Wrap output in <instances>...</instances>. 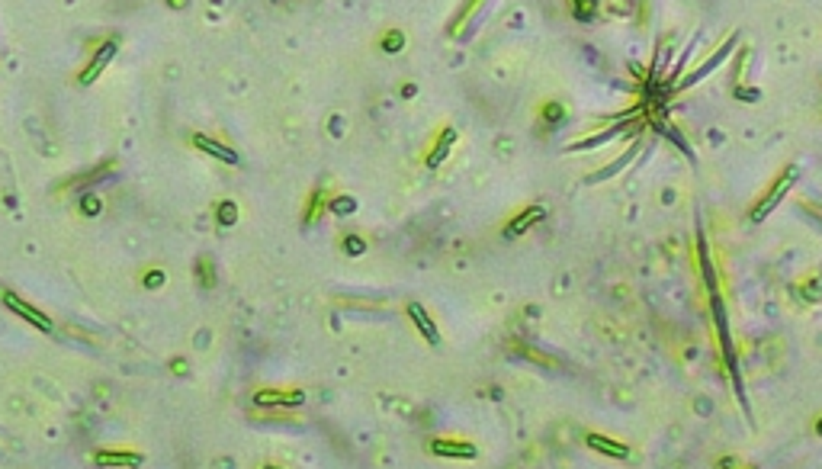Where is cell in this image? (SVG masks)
Wrapping results in <instances>:
<instances>
[{"label": "cell", "mask_w": 822, "mask_h": 469, "mask_svg": "<svg viewBox=\"0 0 822 469\" xmlns=\"http://www.w3.org/2000/svg\"><path fill=\"white\" fill-rule=\"evenodd\" d=\"M793 180H797V167H787L781 177L774 180V187L765 193V196L755 203V209H751V222H765L767 215H771V209L781 203L787 193H791V187H793Z\"/></svg>", "instance_id": "obj_1"}, {"label": "cell", "mask_w": 822, "mask_h": 469, "mask_svg": "<svg viewBox=\"0 0 822 469\" xmlns=\"http://www.w3.org/2000/svg\"><path fill=\"white\" fill-rule=\"evenodd\" d=\"M0 299H3V305H7V309L13 312V315H20V318H23V322H29L32 328H39L42 334H52V328H55V325H52V318H48L42 309H36V305H29V303H26V299H23V296H16V293H3V296H0Z\"/></svg>", "instance_id": "obj_2"}, {"label": "cell", "mask_w": 822, "mask_h": 469, "mask_svg": "<svg viewBox=\"0 0 822 469\" xmlns=\"http://www.w3.org/2000/svg\"><path fill=\"white\" fill-rule=\"evenodd\" d=\"M116 52H119V39H106V42H103V45L94 52L90 64L78 74V84H80V87H90V84H94V80L100 78L103 71H106V64H110L113 58H116Z\"/></svg>", "instance_id": "obj_3"}, {"label": "cell", "mask_w": 822, "mask_h": 469, "mask_svg": "<svg viewBox=\"0 0 822 469\" xmlns=\"http://www.w3.org/2000/svg\"><path fill=\"white\" fill-rule=\"evenodd\" d=\"M94 463L100 469H138L145 463V456L129 454V450H96Z\"/></svg>", "instance_id": "obj_4"}, {"label": "cell", "mask_w": 822, "mask_h": 469, "mask_svg": "<svg viewBox=\"0 0 822 469\" xmlns=\"http://www.w3.org/2000/svg\"><path fill=\"white\" fill-rule=\"evenodd\" d=\"M735 42H739V36H729V39H726V42H723V45H719V48H716V52H713V55H710V58H707V62H704V64H700V68H697V71H694V74H688V78L681 80L678 87H694L697 80H704V78H707V74H710V71H713V68H716V64H723V62H726V55H729V52H733V48H735Z\"/></svg>", "instance_id": "obj_5"}, {"label": "cell", "mask_w": 822, "mask_h": 469, "mask_svg": "<svg viewBox=\"0 0 822 469\" xmlns=\"http://www.w3.org/2000/svg\"><path fill=\"white\" fill-rule=\"evenodd\" d=\"M431 454L434 456H447V460H473L479 450H475V444H469V440H450V438H440L431 444Z\"/></svg>", "instance_id": "obj_6"}, {"label": "cell", "mask_w": 822, "mask_h": 469, "mask_svg": "<svg viewBox=\"0 0 822 469\" xmlns=\"http://www.w3.org/2000/svg\"><path fill=\"white\" fill-rule=\"evenodd\" d=\"M543 215H546L543 206H527L524 212H517L511 222L505 225V238H521V235H527V231L533 229V225H537Z\"/></svg>", "instance_id": "obj_7"}, {"label": "cell", "mask_w": 822, "mask_h": 469, "mask_svg": "<svg viewBox=\"0 0 822 469\" xmlns=\"http://www.w3.org/2000/svg\"><path fill=\"white\" fill-rule=\"evenodd\" d=\"M193 145H196L199 152L212 154V158L222 161V164H238V152H235V148L222 145L219 138H212V136H193Z\"/></svg>", "instance_id": "obj_8"}, {"label": "cell", "mask_w": 822, "mask_h": 469, "mask_svg": "<svg viewBox=\"0 0 822 469\" xmlns=\"http://www.w3.org/2000/svg\"><path fill=\"white\" fill-rule=\"evenodd\" d=\"M408 315H411V322L418 325V331L424 334V341L427 344H440V331H437V322L431 315H427V309L421 303H411L408 305Z\"/></svg>", "instance_id": "obj_9"}, {"label": "cell", "mask_w": 822, "mask_h": 469, "mask_svg": "<svg viewBox=\"0 0 822 469\" xmlns=\"http://www.w3.org/2000/svg\"><path fill=\"white\" fill-rule=\"evenodd\" d=\"M257 405H302L305 402V392L302 389H289V392H280V389H264L254 396Z\"/></svg>", "instance_id": "obj_10"}, {"label": "cell", "mask_w": 822, "mask_h": 469, "mask_svg": "<svg viewBox=\"0 0 822 469\" xmlns=\"http://www.w3.org/2000/svg\"><path fill=\"white\" fill-rule=\"evenodd\" d=\"M585 444L591 447V450H598V454L604 456H616V460H623V456H630V447L623 444V440H614V438H604V434H588Z\"/></svg>", "instance_id": "obj_11"}, {"label": "cell", "mask_w": 822, "mask_h": 469, "mask_svg": "<svg viewBox=\"0 0 822 469\" xmlns=\"http://www.w3.org/2000/svg\"><path fill=\"white\" fill-rule=\"evenodd\" d=\"M626 129V122H620V126H614V129H607V132H601V136H591V138H582V142H575L572 145V152H588V148H598V145H604V142H610L614 136H620Z\"/></svg>", "instance_id": "obj_12"}, {"label": "cell", "mask_w": 822, "mask_h": 469, "mask_svg": "<svg viewBox=\"0 0 822 469\" xmlns=\"http://www.w3.org/2000/svg\"><path fill=\"white\" fill-rule=\"evenodd\" d=\"M636 152H640V145H633L630 152H626V154H623V158L616 161V164H610V167H604V171H598V174H591V177H588V183L607 180V177H614V174H616V171H623V167H626V164H630V161H633V154H636Z\"/></svg>", "instance_id": "obj_13"}, {"label": "cell", "mask_w": 822, "mask_h": 469, "mask_svg": "<svg viewBox=\"0 0 822 469\" xmlns=\"http://www.w3.org/2000/svg\"><path fill=\"white\" fill-rule=\"evenodd\" d=\"M453 138H456V132L453 129H443L440 132V145H437L434 152H431V158H427V167H437L443 161V154H447V148L453 145Z\"/></svg>", "instance_id": "obj_14"}, {"label": "cell", "mask_w": 822, "mask_h": 469, "mask_svg": "<svg viewBox=\"0 0 822 469\" xmlns=\"http://www.w3.org/2000/svg\"><path fill=\"white\" fill-rule=\"evenodd\" d=\"M238 222V206L231 203V199H225V203H219V225L222 229H229V225Z\"/></svg>", "instance_id": "obj_15"}, {"label": "cell", "mask_w": 822, "mask_h": 469, "mask_svg": "<svg viewBox=\"0 0 822 469\" xmlns=\"http://www.w3.org/2000/svg\"><path fill=\"white\" fill-rule=\"evenodd\" d=\"M196 277H199V283H203L206 289H212L215 273H212V261H209V257H199V264H196Z\"/></svg>", "instance_id": "obj_16"}, {"label": "cell", "mask_w": 822, "mask_h": 469, "mask_svg": "<svg viewBox=\"0 0 822 469\" xmlns=\"http://www.w3.org/2000/svg\"><path fill=\"white\" fill-rule=\"evenodd\" d=\"M344 251H347V254H363V251H366V241L360 238V235H347V241H344Z\"/></svg>", "instance_id": "obj_17"}, {"label": "cell", "mask_w": 822, "mask_h": 469, "mask_svg": "<svg viewBox=\"0 0 822 469\" xmlns=\"http://www.w3.org/2000/svg\"><path fill=\"white\" fill-rule=\"evenodd\" d=\"M100 199L96 196H80V212L84 215H100Z\"/></svg>", "instance_id": "obj_18"}, {"label": "cell", "mask_w": 822, "mask_h": 469, "mask_svg": "<svg viewBox=\"0 0 822 469\" xmlns=\"http://www.w3.org/2000/svg\"><path fill=\"white\" fill-rule=\"evenodd\" d=\"M402 45H405V36H402V32H389L386 39H382V48H386V52H398Z\"/></svg>", "instance_id": "obj_19"}, {"label": "cell", "mask_w": 822, "mask_h": 469, "mask_svg": "<svg viewBox=\"0 0 822 469\" xmlns=\"http://www.w3.org/2000/svg\"><path fill=\"white\" fill-rule=\"evenodd\" d=\"M562 116H565V110H562L559 103H546V106H543V120H546V122H559Z\"/></svg>", "instance_id": "obj_20"}, {"label": "cell", "mask_w": 822, "mask_h": 469, "mask_svg": "<svg viewBox=\"0 0 822 469\" xmlns=\"http://www.w3.org/2000/svg\"><path fill=\"white\" fill-rule=\"evenodd\" d=\"M350 209H354V199H334L331 203V212H338V215H350Z\"/></svg>", "instance_id": "obj_21"}, {"label": "cell", "mask_w": 822, "mask_h": 469, "mask_svg": "<svg viewBox=\"0 0 822 469\" xmlns=\"http://www.w3.org/2000/svg\"><path fill=\"white\" fill-rule=\"evenodd\" d=\"M161 283H164V273H161V270H151V273H145V287H151V289H154V287H161Z\"/></svg>", "instance_id": "obj_22"}, {"label": "cell", "mask_w": 822, "mask_h": 469, "mask_svg": "<svg viewBox=\"0 0 822 469\" xmlns=\"http://www.w3.org/2000/svg\"><path fill=\"white\" fill-rule=\"evenodd\" d=\"M575 16H578V20H588V16H594V3H575Z\"/></svg>", "instance_id": "obj_23"}, {"label": "cell", "mask_w": 822, "mask_h": 469, "mask_svg": "<svg viewBox=\"0 0 822 469\" xmlns=\"http://www.w3.org/2000/svg\"><path fill=\"white\" fill-rule=\"evenodd\" d=\"M807 299H809V303H816V299H819V283H816V277L807 283Z\"/></svg>", "instance_id": "obj_24"}, {"label": "cell", "mask_w": 822, "mask_h": 469, "mask_svg": "<svg viewBox=\"0 0 822 469\" xmlns=\"http://www.w3.org/2000/svg\"><path fill=\"white\" fill-rule=\"evenodd\" d=\"M174 373H187V363H183V360H174Z\"/></svg>", "instance_id": "obj_25"}, {"label": "cell", "mask_w": 822, "mask_h": 469, "mask_svg": "<svg viewBox=\"0 0 822 469\" xmlns=\"http://www.w3.org/2000/svg\"><path fill=\"white\" fill-rule=\"evenodd\" d=\"M264 469H280V466H273V463H270V466H264Z\"/></svg>", "instance_id": "obj_26"}, {"label": "cell", "mask_w": 822, "mask_h": 469, "mask_svg": "<svg viewBox=\"0 0 822 469\" xmlns=\"http://www.w3.org/2000/svg\"><path fill=\"white\" fill-rule=\"evenodd\" d=\"M739 469H749V466H739Z\"/></svg>", "instance_id": "obj_27"}]
</instances>
